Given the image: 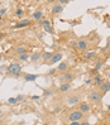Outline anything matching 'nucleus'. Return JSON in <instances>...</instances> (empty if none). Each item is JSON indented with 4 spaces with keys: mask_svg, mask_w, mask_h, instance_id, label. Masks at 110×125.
<instances>
[{
    "mask_svg": "<svg viewBox=\"0 0 110 125\" xmlns=\"http://www.w3.org/2000/svg\"><path fill=\"white\" fill-rule=\"evenodd\" d=\"M84 117V114L80 111V110H73L68 114V120L70 123H73V121H80Z\"/></svg>",
    "mask_w": 110,
    "mask_h": 125,
    "instance_id": "1",
    "label": "nucleus"
},
{
    "mask_svg": "<svg viewBox=\"0 0 110 125\" xmlns=\"http://www.w3.org/2000/svg\"><path fill=\"white\" fill-rule=\"evenodd\" d=\"M6 71H8L10 75L17 76V75H19V73L22 72V66H19L18 63H11V64H9L8 67H6Z\"/></svg>",
    "mask_w": 110,
    "mask_h": 125,
    "instance_id": "2",
    "label": "nucleus"
},
{
    "mask_svg": "<svg viewBox=\"0 0 110 125\" xmlns=\"http://www.w3.org/2000/svg\"><path fill=\"white\" fill-rule=\"evenodd\" d=\"M89 100H90L91 102H99V101L101 100V94H100V91L92 90V91L89 94Z\"/></svg>",
    "mask_w": 110,
    "mask_h": 125,
    "instance_id": "3",
    "label": "nucleus"
},
{
    "mask_svg": "<svg viewBox=\"0 0 110 125\" xmlns=\"http://www.w3.org/2000/svg\"><path fill=\"white\" fill-rule=\"evenodd\" d=\"M89 46V42L86 39H80L78 42H76V48H78L80 51H85Z\"/></svg>",
    "mask_w": 110,
    "mask_h": 125,
    "instance_id": "4",
    "label": "nucleus"
},
{
    "mask_svg": "<svg viewBox=\"0 0 110 125\" xmlns=\"http://www.w3.org/2000/svg\"><path fill=\"white\" fill-rule=\"evenodd\" d=\"M28 25H31V20H29V19H24V20H20L19 23H17L15 25H14V28H15V29H20V28H25Z\"/></svg>",
    "mask_w": 110,
    "mask_h": 125,
    "instance_id": "5",
    "label": "nucleus"
},
{
    "mask_svg": "<svg viewBox=\"0 0 110 125\" xmlns=\"http://www.w3.org/2000/svg\"><path fill=\"white\" fill-rule=\"evenodd\" d=\"M62 57H63V54H62L61 52H57V53L53 54V57H52V60L49 61V63H51V64H55V63H57V62H60V61L62 60Z\"/></svg>",
    "mask_w": 110,
    "mask_h": 125,
    "instance_id": "6",
    "label": "nucleus"
},
{
    "mask_svg": "<svg viewBox=\"0 0 110 125\" xmlns=\"http://www.w3.org/2000/svg\"><path fill=\"white\" fill-rule=\"evenodd\" d=\"M63 10V6L61 4H56L53 5V8H52V14L53 15H58V14H61Z\"/></svg>",
    "mask_w": 110,
    "mask_h": 125,
    "instance_id": "7",
    "label": "nucleus"
},
{
    "mask_svg": "<svg viewBox=\"0 0 110 125\" xmlns=\"http://www.w3.org/2000/svg\"><path fill=\"white\" fill-rule=\"evenodd\" d=\"M75 78V76L72 75V73H65V75L61 77V81H65V82H70L71 83V81Z\"/></svg>",
    "mask_w": 110,
    "mask_h": 125,
    "instance_id": "8",
    "label": "nucleus"
},
{
    "mask_svg": "<svg viewBox=\"0 0 110 125\" xmlns=\"http://www.w3.org/2000/svg\"><path fill=\"white\" fill-rule=\"evenodd\" d=\"M71 83L70 82H65V83H62L61 86H60V91L61 92H67V91H70V89H71Z\"/></svg>",
    "mask_w": 110,
    "mask_h": 125,
    "instance_id": "9",
    "label": "nucleus"
},
{
    "mask_svg": "<svg viewBox=\"0 0 110 125\" xmlns=\"http://www.w3.org/2000/svg\"><path fill=\"white\" fill-rule=\"evenodd\" d=\"M80 111H81L82 114H84V113H89V111H90V105L86 104V102L80 104Z\"/></svg>",
    "mask_w": 110,
    "mask_h": 125,
    "instance_id": "10",
    "label": "nucleus"
},
{
    "mask_svg": "<svg viewBox=\"0 0 110 125\" xmlns=\"http://www.w3.org/2000/svg\"><path fill=\"white\" fill-rule=\"evenodd\" d=\"M67 68H68V63L67 62H61L60 64L57 66V71H60V72H65Z\"/></svg>",
    "mask_w": 110,
    "mask_h": 125,
    "instance_id": "11",
    "label": "nucleus"
},
{
    "mask_svg": "<svg viewBox=\"0 0 110 125\" xmlns=\"http://www.w3.org/2000/svg\"><path fill=\"white\" fill-rule=\"evenodd\" d=\"M100 90H101V92H108L110 90V82H104L100 86Z\"/></svg>",
    "mask_w": 110,
    "mask_h": 125,
    "instance_id": "12",
    "label": "nucleus"
},
{
    "mask_svg": "<svg viewBox=\"0 0 110 125\" xmlns=\"http://www.w3.org/2000/svg\"><path fill=\"white\" fill-rule=\"evenodd\" d=\"M41 57H42V54H41L39 52H35V53H33V54L31 56V61H32V62H37Z\"/></svg>",
    "mask_w": 110,
    "mask_h": 125,
    "instance_id": "13",
    "label": "nucleus"
},
{
    "mask_svg": "<svg viewBox=\"0 0 110 125\" xmlns=\"http://www.w3.org/2000/svg\"><path fill=\"white\" fill-rule=\"evenodd\" d=\"M37 78H38V76H37V75H29V73H28V75L24 76V80L25 81H29V82H31V81H35Z\"/></svg>",
    "mask_w": 110,
    "mask_h": 125,
    "instance_id": "14",
    "label": "nucleus"
},
{
    "mask_svg": "<svg viewBox=\"0 0 110 125\" xmlns=\"http://www.w3.org/2000/svg\"><path fill=\"white\" fill-rule=\"evenodd\" d=\"M43 60L44 61H48V60H52V57H53V53L52 52H44L43 53Z\"/></svg>",
    "mask_w": 110,
    "mask_h": 125,
    "instance_id": "15",
    "label": "nucleus"
},
{
    "mask_svg": "<svg viewBox=\"0 0 110 125\" xmlns=\"http://www.w3.org/2000/svg\"><path fill=\"white\" fill-rule=\"evenodd\" d=\"M15 52L20 56V54L25 53V52H27V49H25V47H23V46H19V47H17V48H15Z\"/></svg>",
    "mask_w": 110,
    "mask_h": 125,
    "instance_id": "16",
    "label": "nucleus"
},
{
    "mask_svg": "<svg viewBox=\"0 0 110 125\" xmlns=\"http://www.w3.org/2000/svg\"><path fill=\"white\" fill-rule=\"evenodd\" d=\"M42 15H43V13L39 10V11H34L33 13V15H32V18L33 19H35V20H39L41 18H42Z\"/></svg>",
    "mask_w": 110,
    "mask_h": 125,
    "instance_id": "17",
    "label": "nucleus"
},
{
    "mask_svg": "<svg viewBox=\"0 0 110 125\" xmlns=\"http://www.w3.org/2000/svg\"><path fill=\"white\" fill-rule=\"evenodd\" d=\"M67 102H68L70 105H73V104H77V102H78V96H73V97H70Z\"/></svg>",
    "mask_w": 110,
    "mask_h": 125,
    "instance_id": "18",
    "label": "nucleus"
},
{
    "mask_svg": "<svg viewBox=\"0 0 110 125\" xmlns=\"http://www.w3.org/2000/svg\"><path fill=\"white\" fill-rule=\"evenodd\" d=\"M95 83H96V86H101L104 83V81H102V78L100 76H95Z\"/></svg>",
    "mask_w": 110,
    "mask_h": 125,
    "instance_id": "19",
    "label": "nucleus"
},
{
    "mask_svg": "<svg viewBox=\"0 0 110 125\" xmlns=\"http://www.w3.org/2000/svg\"><path fill=\"white\" fill-rule=\"evenodd\" d=\"M28 58H29V53L25 52V53H23V54H20V56H19V61H23V62H24V61L28 60Z\"/></svg>",
    "mask_w": 110,
    "mask_h": 125,
    "instance_id": "20",
    "label": "nucleus"
},
{
    "mask_svg": "<svg viewBox=\"0 0 110 125\" xmlns=\"http://www.w3.org/2000/svg\"><path fill=\"white\" fill-rule=\"evenodd\" d=\"M102 64H104V61H98L96 64H95V71H99L102 67Z\"/></svg>",
    "mask_w": 110,
    "mask_h": 125,
    "instance_id": "21",
    "label": "nucleus"
},
{
    "mask_svg": "<svg viewBox=\"0 0 110 125\" xmlns=\"http://www.w3.org/2000/svg\"><path fill=\"white\" fill-rule=\"evenodd\" d=\"M94 56H96V53H95V52H87V53L85 54V58H87V60H90V58H92Z\"/></svg>",
    "mask_w": 110,
    "mask_h": 125,
    "instance_id": "22",
    "label": "nucleus"
},
{
    "mask_svg": "<svg viewBox=\"0 0 110 125\" xmlns=\"http://www.w3.org/2000/svg\"><path fill=\"white\" fill-rule=\"evenodd\" d=\"M15 15L20 18L22 15H23V9H22V8H18V9L15 10Z\"/></svg>",
    "mask_w": 110,
    "mask_h": 125,
    "instance_id": "23",
    "label": "nucleus"
},
{
    "mask_svg": "<svg viewBox=\"0 0 110 125\" xmlns=\"http://www.w3.org/2000/svg\"><path fill=\"white\" fill-rule=\"evenodd\" d=\"M44 29H46V32H48V33H53V31H52V27H51V24H47V25H44Z\"/></svg>",
    "mask_w": 110,
    "mask_h": 125,
    "instance_id": "24",
    "label": "nucleus"
},
{
    "mask_svg": "<svg viewBox=\"0 0 110 125\" xmlns=\"http://www.w3.org/2000/svg\"><path fill=\"white\" fill-rule=\"evenodd\" d=\"M8 102H9V104H11V105H14V104H17L18 101H17V99H15V97H10V99L8 100Z\"/></svg>",
    "mask_w": 110,
    "mask_h": 125,
    "instance_id": "25",
    "label": "nucleus"
},
{
    "mask_svg": "<svg viewBox=\"0 0 110 125\" xmlns=\"http://www.w3.org/2000/svg\"><path fill=\"white\" fill-rule=\"evenodd\" d=\"M47 24H51V23H49V20H47V19H44V20H41V25L44 27V25H47Z\"/></svg>",
    "mask_w": 110,
    "mask_h": 125,
    "instance_id": "26",
    "label": "nucleus"
},
{
    "mask_svg": "<svg viewBox=\"0 0 110 125\" xmlns=\"http://www.w3.org/2000/svg\"><path fill=\"white\" fill-rule=\"evenodd\" d=\"M15 99H17V101H18V102H19V101H23V100H24V95H18V96H17Z\"/></svg>",
    "mask_w": 110,
    "mask_h": 125,
    "instance_id": "27",
    "label": "nucleus"
},
{
    "mask_svg": "<svg viewBox=\"0 0 110 125\" xmlns=\"http://www.w3.org/2000/svg\"><path fill=\"white\" fill-rule=\"evenodd\" d=\"M52 95H53V92L52 91H44V96H52Z\"/></svg>",
    "mask_w": 110,
    "mask_h": 125,
    "instance_id": "28",
    "label": "nucleus"
},
{
    "mask_svg": "<svg viewBox=\"0 0 110 125\" xmlns=\"http://www.w3.org/2000/svg\"><path fill=\"white\" fill-rule=\"evenodd\" d=\"M5 13H6V9H5V8H3V9H0V18H1V17L4 15Z\"/></svg>",
    "mask_w": 110,
    "mask_h": 125,
    "instance_id": "29",
    "label": "nucleus"
},
{
    "mask_svg": "<svg viewBox=\"0 0 110 125\" xmlns=\"http://www.w3.org/2000/svg\"><path fill=\"white\" fill-rule=\"evenodd\" d=\"M55 72H56V70L52 68V70H49V71H48V75H55Z\"/></svg>",
    "mask_w": 110,
    "mask_h": 125,
    "instance_id": "30",
    "label": "nucleus"
},
{
    "mask_svg": "<svg viewBox=\"0 0 110 125\" xmlns=\"http://www.w3.org/2000/svg\"><path fill=\"white\" fill-rule=\"evenodd\" d=\"M70 1H68V0H61V1H60V4L62 5V4H68Z\"/></svg>",
    "mask_w": 110,
    "mask_h": 125,
    "instance_id": "31",
    "label": "nucleus"
},
{
    "mask_svg": "<svg viewBox=\"0 0 110 125\" xmlns=\"http://www.w3.org/2000/svg\"><path fill=\"white\" fill-rule=\"evenodd\" d=\"M85 83H86V85H90V83H91V78H87V80L85 81Z\"/></svg>",
    "mask_w": 110,
    "mask_h": 125,
    "instance_id": "32",
    "label": "nucleus"
},
{
    "mask_svg": "<svg viewBox=\"0 0 110 125\" xmlns=\"http://www.w3.org/2000/svg\"><path fill=\"white\" fill-rule=\"evenodd\" d=\"M80 125H90L89 121H82V123H80Z\"/></svg>",
    "mask_w": 110,
    "mask_h": 125,
    "instance_id": "33",
    "label": "nucleus"
},
{
    "mask_svg": "<svg viewBox=\"0 0 110 125\" xmlns=\"http://www.w3.org/2000/svg\"><path fill=\"white\" fill-rule=\"evenodd\" d=\"M70 125H80V121H73V123H70Z\"/></svg>",
    "mask_w": 110,
    "mask_h": 125,
    "instance_id": "34",
    "label": "nucleus"
},
{
    "mask_svg": "<svg viewBox=\"0 0 110 125\" xmlns=\"http://www.w3.org/2000/svg\"><path fill=\"white\" fill-rule=\"evenodd\" d=\"M61 110H62L61 107H56V109H55V113H60V111H61Z\"/></svg>",
    "mask_w": 110,
    "mask_h": 125,
    "instance_id": "35",
    "label": "nucleus"
},
{
    "mask_svg": "<svg viewBox=\"0 0 110 125\" xmlns=\"http://www.w3.org/2000/svg\"><path fill=\"white\" fill-rule=\"evenodd\" d=\"M38 99H39L38 95H34V96H33V100H38Z\"/></svg>",
    "mask_w": 110,
    "mask_h": 125,
    "instance_id": "36",
    "label": "nucleus"
},
{
    "mask_svg": "<svg viewBox=\"0 0 110 125\" xmlns=\"http://www.w3.org/2000/svg\"><path fill=\"white\" fill-rule=\"evenodd\" d=\"M3 38H4V34H0V41H1Z\"/></svg>",
    "mask_w": 110,
    "mask_h": 125,
    "instance_id": "37",
    "label": "nucleus"
},
{
    "mask_svg": "<svg viewBox=\"0 0 110 125\" xmlns=\"http://www.w3.org/2000/svg\"><path fill=\"white\" fill-rule=\"evenodd\" d=\"M0 24H1V18H0Z\"/></svg>",
    "mask_w": 110,
    "mask_h": 125,
    "instance_id": "38",
    "label": "nucleus"
},
{
    "mask_svg": "<svg viewBox=\"0 0 110 125\" xmlns=\"http://www.w3.org/2000/svg\"><path fill=\"white\" fill-rule=\"evenodd\" d=\"M1 60H3V57H0V61H1Z\"/></svg>",
    "mask_w": 110,
    "mask_h": 125,
    "instance_id": "39",
    "label": "nucleus"
},
{
    "mask_svg": "<svg viewBox=\"0 0 110 125\" xmlns=\"http://www.w3.org/2000/svg\"><path fill=\"white\" fill-rule=\"evenodd\" d=\"M108 109H109V110H110V105H109V106H108Z\"/></svg>",
    "mask_w": 110,
    "mask_h": 125,
    "instance_id": "40",
    "label": "nucleus"
},
{
    "mask_svg": "<svg viewBox=\"0 0 110 125\" xmlns=\"http://www.w3.org/2000/svg\"><path fill=\"white\" fill-rule=\"evenodd\" d=\"M0 115H1V110H0Z\"/></svg>",
    "mask_w": 110,
    "mask_h": 125,
    "instance_id": "41",
    "label": "nucleus"
}]
</instances>
